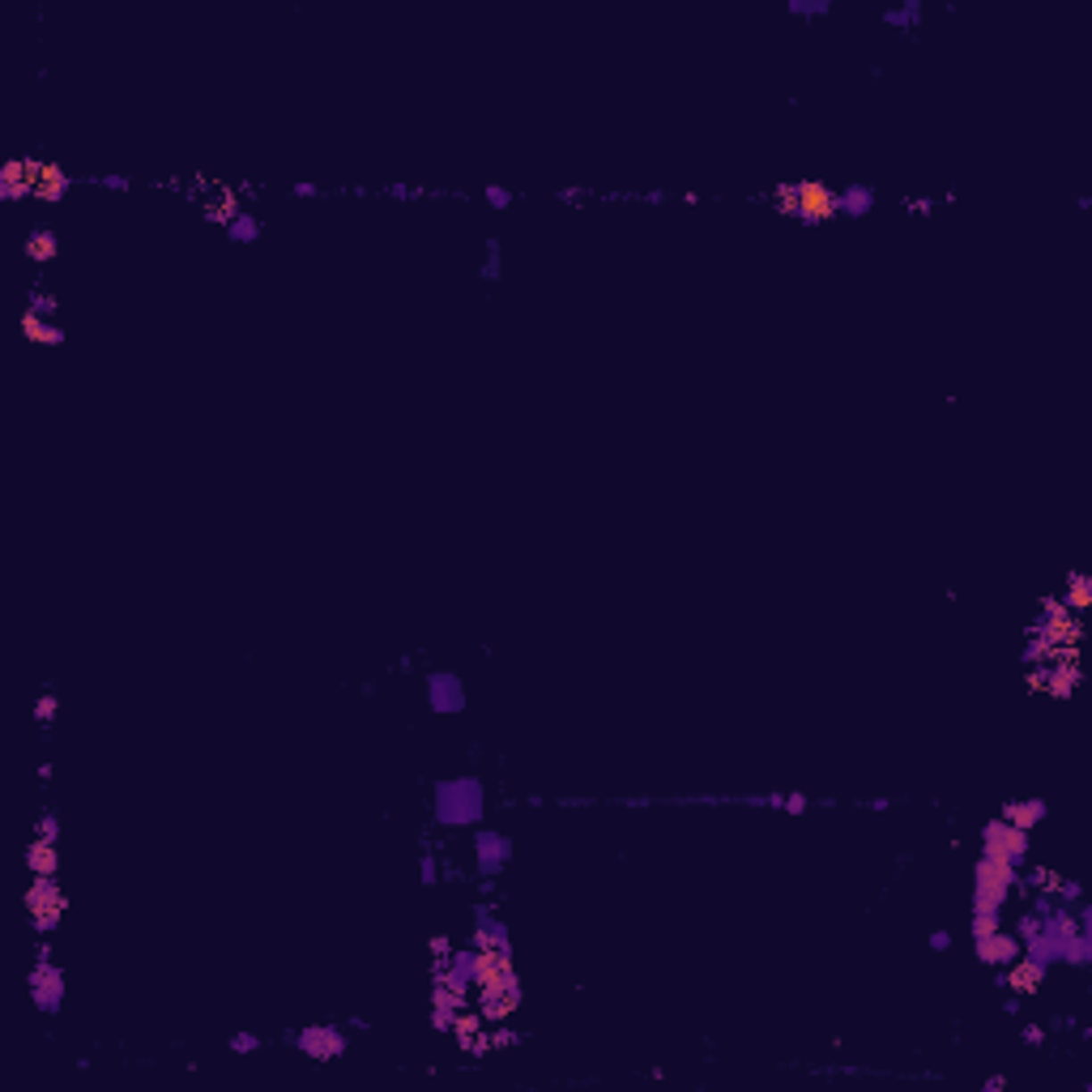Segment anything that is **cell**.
Segmentation results:
<instances>
[{
  "mask_svg": "<svg viewBox=\"0 0 1092 1092\" xmlns=\"http://www.w3.org/2000/svg\"><path fill=\"white\" fill-rule=\"evenodd\" d=\"M35 837H43V840H56V837H60V823H56V815H52V811H43V815H39V828H35Z\"/></svg>",
  "mask_w": 1092,
  "mask_h": 1092,
  "instance_id": "f1b7e54d",
  "label": "cell"
},
{
  "mask_svg": "<svg viewBox=\"0 0 1092 1092\" xmlns=\"http://www.w3.org/2000/svg\"><path fill=\"white\" fill-rule=\"evenodd\" d=\"M30 312H39V316H47V320H56L60 303H56V299H52L47 291H30Z\"/></svg>",
  "mask_w": 1092,
  "mask_h": 1092,
  "instance_id": "d4e9b609",
  "label": "cell"
},
{
  "mask_svg": "<svg viewBox=\"0 0 1092 1092\" xmlns=\"http://www.w3.org/2000/svg\"><path fill=\"white\" fill-rule=\"evenodd\" d=\"M483 196L491 201V210H508V205H512V193H508V188H500V184H491Z\"/></svg>",
  "mask_w": 1092,
  "mask_h": 1092,
  "instance_id": "f546056e",
  "label": "cell"
},
{
  "mask_svg": "<svg viewBox=\"0 0 1092 1092\" xmlns=\"http://www.w3.org/2000/svg\"><path fill=\"white\" fill-rule=\"evenodd\" d=\"M56 708H60V700L52 696V691H43L39 700H35V722H39V725H52V722H56Z\"/></svg>",
  "mask_w": 1092,
  "mask_h": 1092,
  "instance_id": "cb8c5ba5",
  "label": "cell"
},
{
  "mask_svg": "<svg viewBox=\"0 0 1092 1092\" xmlns=\"http://www.w3.org/2000/svg\"><path fill=\"white\" fill-rule=\"evenodd\" d=\"M0 196H4V201L35 196V158H9V162L0 167Z\"/></svg>",
  "mask_w": 1092,
  "mask_h": 1092,
  "instance_id": "30bf717a",
  "label": "cell"
},
{
  "mask_svg": "<svg viewBox=\"0 0 1092 1092\" xmlns=\"http://www.w3.org/2000/svg\"><path fill=\"white\" fill-rule=\"evenodd\" d=\"M909 214H931V201H926V196L917 201V196H914V201H909Z\"/></svg>",
  "mask_w": 1092,
  "mask_h": 1092,
  "instance_id": "e575fe53",
  "label": "cell"
},
{
  "mask_svg": "<svg viewBox=\"0 0 1092 1092\" xmlns=\"http://www.w3.org/2000/svg\"><path fill=\"white\" fill-rule=\"evenodd\" d=\"M1015 875H1020L1015 866L981 854L973 871V914H998L1007 905V897L1015 892Z\"/></svg>",
  "mask_w": 1092,
  "mask_h": 1092,
  "instance_id": "7a4b0ae2",
  "label": "cell"
},
{
  "mask_svg": "<svg viewBox=\"0 0 1092 1092\" xmlns=\"http://www.w3.org/2000/svg\"><path fill=\"white\" fill-rule=\"evenodd\" d=\"M1003 922H998V914H973V939L990 935V931H998Z\"/></svg>",
  "mask_w": 1092,
  "mask_h": 1092,
  "instance_id": "4316f807",
  "label": "cell"
},
{
  "mask_svg": "<svg viewBox=\"0 0 1092 1092\" xmlns=\"http://www.w3.org/2000/svg\"><path fill=\"white\" fill-rule=\"evenodd\" d=\"M231 1050L235 1054H256V1050H261V1037H256V1033H235L231 1037Z\"/></svg>",
  "mask_w": 1092,
  "mask_h": 1092,
  "instance_id": "83f0119b",
  "label": "cell"
},
{
  "mask_svg": "<svg viewBox=\"0 0 1092 1092\" xmlns=\"http://www.w3.org/2000/svg\"><path fill=\"white\" fill-rule=\"evenodd\" d=\"M1024 1041H1029V1046H1041V1041H1046V1029H1041V1024H1029V1029H1024Z\"/></svg>",
  "mask_w": 1092,
  "mask_h": 1092,
  "instance_id": "d6a6232c",
  "label": "cell"
},
{
  "mask_svg": "<svg viewBox=\"0 0 1092 1092\" xmlns=\"http://www.w3.org/2000/svg\"><path fill=\"white\" fill-rule=\"evenodd\" d=\"M56 252H60V244H56V235L47 231V227H35V231L26 235V256H30V261L47 265Z\"/></svg>",
  "mask_w": 1092,
  "mask_h": 1092,
  "instance_id": "d6986e66",
  "label": "cell"
},
{
  "mask_svg": "<svg viewBox=\"0 0 1092 1092\" xmlns=\"http://www.w3.org/2000/svg\"><path fill=\"white\" fill-rule=\"evenodd\" d=\"M26 909H30V926L43 939L56 931L60 914H64V892H60L56 875H35V883L26 888Z\"/></svg>",
  "mask_w": 1092,
  "mask_h": 1092,
  "instance_id": "277c9868",
  "label": "cell"
},
{
  "mask_svg": "<svg viewBox=\"0 0 1092 1092\" xmlns=\"http://www.w3.org/2000/svg\"><path fill=\"white\" fill-rule=\"evenodd\" d=\"M1046 815H1050L1046 798H1020V802H1007L998 819H1007V823H1012V828H1020V832H1033Z\"/></svg>",
  "mask_w": 1092,
  "mask_h": 1092,
  "instance_id": "5bb4252c",
  "label": "cell"
},
{
  "mask_svg": "<svg viewBox=\"0 0 1092 1092\" xmlns=\"http://www.w3.org/2000/svg\"><path fill=\"white\" fill-rule=\"evenodd\" d=\"M1046 973H1050L1046 964H1037L1033 956H1024V952H1020V956H1015V960H1012V964H1007V990H1012L1015 998L1037 995V990L1046 986Z\"/></svg>",
  "mask_w": 1092,
  "mask_h": 1092,
  "instance_id": "8fae6325",
  "label": "cell"
},
{
  "mask_svg": "<svg viewBox=\"0 0 1092 1092\" xmlns=\"http://www.w3.org/2000/svg\"><path fill=\"white\" fill-rule=\"evenodd\" d=\"M871 210H875V193H871L866 184H849V188H840L837 193V214L866 218Z\"/></svg>",
  "mask_w": 1092,
  "mask_h": 1092,
  "instance_id": "e0dca14e",
  "label": "cell"
},
{
  "mask_svg": "<svg viewBox=\"0 0 1092 1092\" xmlns=\"http://www.w3.org/2000/svg\"><path fill=\"white\" fill-rule=\"evenodd\" d=\"M768 802L781 807V811H790V815H802V811H807V798H802V794H773Z\"/></svg>",
  "mask_w": 1092,
  "mask_h": 1092,
  "instance_id": "484cf974",
  "label": "cell"
},
{
  "mask_svg": "<svg viewBox=\"0 0 1092 1092\" xmlns=\"http://www.w3.org/2000/svg\"><path fill=\"white\" fill-rule=\"evenodd\" d=\"M291 1041L308 1054V1058H316V1063L342 1058V1050H346V1033H342V1029H333V1024H308V1029L291 1033Z\"/></svg>",
  "mask_w": 1092,
  "mask_h": 1092,
  "instance_id": "8992f818",
  "label": "cell"
},
{
  "mask_svg": "<svg viewBox=\"0 0 1092 1092\" xmlns=\"http://www.w3.org/2000/svg\"><path fill=\"white\" fill-rule=\"evenodd\" d=\"M435 819L449 823V828L478 823V819H483V785H478L474 777L435 785Z\"/></svg>",
  "mask_w": 1092,
  "mask_h": 1092,
  "instance_id": "6da1fadb",
  "label": "cell"
},
{
  "mask_svg": "<svg viewBox=\"0 0 1092 1092\" xmlns=\"http://www.w3.org/2000/svg\"><path fill=\"white\" fill-rule=\"evenodd\" d=\"M773 201H777V205H773L777 214H790V218L798 214V193H794V184H781L777 193H773Z\"/></svg>",
  "mask_w": 1092,
  "mask_h": 1092,
  "instance_id": "603a6c76",
  "label": "cell"
},
{
  "mask_svg": "<svg viewBox=\"0 0 1092 1092\" xmlns=\"http://www.w3.org/2000/svg\"><path fill=\"white\" fill-rule=\"evenodd\" d=\"M26 866H30V875H56V871H60L56 840H43V837L30 840V849H26Z\"/></svg>",
  "mask_w": 1092,
  "mask_h": 1092,
  "instance_id": "2e32d148",
  "label": "cell"
},
{
  "mask_svg": "<svg viewBox=\"0 0 1092 1092\" xmlns=\"http://www.w3.org/2000/svg\"><path fill=\"white\" fill-rule=\"evenodd\" d=\"M931 947H935V952H947V947H952V935H947V931H935V935H931Z\"/></svg>",
  "mask_w": 1092,
  "mask_h": 1092,
  "instance_id": "1f68e13d",
  "label": "cell"
},
{
  "mask_svg": "<svg viewBox=\"0 0 1092 1092\" xmlns=\"http://www.w3.org/2000/svg\"><path fill=\"white\" fill-rule=\"evenodd\" d=\"M785 9H790L794 18H823V13H832L828 0H790Z\"/></svg>",
  "mask_w": 1092,
  "mask_h": 1092,
  "instance_id": "7402d4cb",
  "label": "cell"
},
{
  "mask_svg": "<svg viewBox=\"0 0 1092 1092\" xmlns=\"http://www.w3.org/2000/svg\"><path fill=\"white\" fill-rule=\"evenodd\" d=\"M21 333H26V342H35V346H60V342H64V329H60L56 320L30 312V308L21 312Z\"/></svg>",
  "mask_w": 1092,
  "mask_h": 1092,
  "instance_id": "9a60e30c",
  "label": "cell"
},
{
  "mask_svg": "<svg viewBox=\"0 0 1092 1092\" xmlns=\"http://www.w3.org/2000/svg\"><path fill=\"white\" fill-rule=\"evenodd\" d=\"M977 943V960L981 964H990V969H1007L1012 964L1015 956L1024 952V943H1020V935L1015 931H990V935H981V939H973Z\"/></svg>",
  "mask_w": 1092,
  "mask_h": 1092,
  "instance_id": "ba28073f",
  "label": "cell"
},
{
  "mask_svg": "<svg viewBox=\"0 0 1092 1092\" xmlns=\"http://www.w3.org/2000/svg\"><path fill=\"white\" fill-rule=\"evenodd\" d=\"M883 21L897 26V30H914L917 21H922V0H905V4H897V9H888Z\"/></svg>",
  "mask_w": 1092,
  "mask_h": 1092,
  "instance_id": "ffe728a7",
  "label": "cell"
},
{
  "mask_svg": "<svg viewBox=\"0 0 1092 1092\" xmlns=\"http://www.w3.org/2000/svg\"><path fill=\"white\" fill-rule=\"evenodd\" d=\"M981 854H986V858L1007 862V866H1015V871H1024V866H1029V832L1012 828L1007 819H990V823L981 828Z\"/></svg>",
  "mask_w": 1092,
  "mask_h": 1092,
  "instance_id": "3957f363",
  "label": "cell"
},
{
  "mask_svg": "<svg viewBox=\"0 0 1092 1092\" xmlns=\"http://www.w3.org/2000/svg\"><path fill=\"white\" fill-rule=\"evenodd\" d=\"M427 704H431V713H440V717L461 713V708H466V687H461V679H457V674H431L427 679Z\"/></svg>",
  "mask_w": 1092,
  "mask_h": 1092,
  "instance_id": "9c48e42d",
  "label": "cell"
},
{
  "mask_svg": "<svg viewBox=\"0 0 1092 1092\" xmlns=\"http://www.w3.org/2000/svg\"><path fill=\"white\" fill-rule=\"evenodd\" d=\"M1063 606L1071 610V615H1084L1092 606V581L1084 576V572H1071L1067 576V593H1063Z\"/></svg>",
  "mask_w": 1092,
  "mask_h": 1092,
  "instance_id": "ac0fdd59",
  "label": "cell"
},
{
  "mask_svg": "<svg viewBox=\"0 0 1092 1092\" xmlns=\"http://www.w3.org/2000/svg\"><path fill=\"white\" fill-rule=\"evenodd\" d=\"M418 875H423V883H435V854H423V862H418Z\"/></svg>",
  "mask_w": 1092,
  "mask_h": 1092,
  "instance_id": "4dcf8cb0",
  "label": "cell"
},
{
  "mask_svg": "<svg viewBox=\"0 0 1092 1092\" xmlns=\"http://www.w3.org/2000/svg\"><path fill=\"white\" fill-rule=\"evenodd\" d=\"M98 184H103V188H116V193H124V188H128V179H124V176H103Z\"/></svg>",
  "mask_w": 1092,
  "mask_h": 1092,
  "instance_id": "836d02e7",
  "label": "cell"
},
{
  "mask_svg": "<svg viewBox=\"0 0 1092 1092\" xmlns=\"http://www.w3.org/2000/svg\"><path fill=\"white\" fill-rule=\"evenodd\" d=\"M794 193H798V214L794 218H802V222H828V218H837V188H828L819 179H798Z\"/></svg>",
  "mask_w": 1092,
  "mask_h": 1092,
  "instance_id": "52a82bcc",
  "label": "cell"
},
{
  "mask_svg": "<svg viewBox=\"0 0 1092 1092\" xmlns=\"http://www.w3.org/2000/svg\"><path fill=\"white\" fill-rule=\"evenodd\" d=\"M474 854H478V875H495V871H504V866H508L512 845H508V837H500V832L483 828V832L474 837Z\"/></svg>",
  "mask_w": 1092,
  "mask_h": 1092,
  "instance_id": "7c38bea8",
  "label": "cell"
},
{
  "mask_svg": "<svg viewBox=\"0 0 1092 1092\" xmlns=\"http://www.w3.org/2000/svg\"><path fill=\"white\" fill-rule=\"evenodd\" d=\"M30 998H35L39 1012H47V1015L60 1012V1003H64V973H60V964L52 956L35 960V969H30Z\"/></svg>",
  "mask_w": 1092,
  "mask_h": 1092,
  "instance_id": "5b68a950",
  "label": "cell"
},
{
  "mask_svg": "<svg viewBox=\"0 0 1092 1092\" xmlns=\"http://www.w3.org/2000/svg\"><path fill=\"white\" fill-rule=\"evenodd\" d=\"M227 235H231L235 244H252V239H261V218H256L252 210H244V214L227 227Z\"/></svg>",
  "mask_w": 1092,
  "mask_h": 1092,
  "instance_id": "44dd1931",
  "label": "cell"
},
{
  "mask_svg": "<svg viewBox=\"0 0 1092 1092\" xmlns=\"http://www.w3.org/2000/svg\"><path fill=\"white\" fill-rule=\"evenodd\" d=\"M64 193H69V171L35 158V201H60Z\"/></svg>",
  "mask_w": 1092,
  "mask_h": 1092,
  "instance_id": "4fadbf2b",
  "label": "cell"
}]
</instances>
